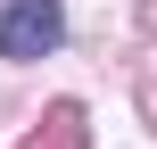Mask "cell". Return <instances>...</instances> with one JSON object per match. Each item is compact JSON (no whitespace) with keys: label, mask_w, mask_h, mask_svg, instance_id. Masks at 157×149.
<instances>
[{"label":"cell","mask_w":157,"mask_h":149,"mask_svg":"<svg viewBox=\"0 0 157 149\" xmlns=\"http://www.w3.org/2000/svg\"><path fill=\"white\" fill-rule=\"evenodd\" d=\"M66 41V8L58 0H8L0 8V58H50Z\"/></svg>","instance_id":"6da1fadb"}]
</instances>
